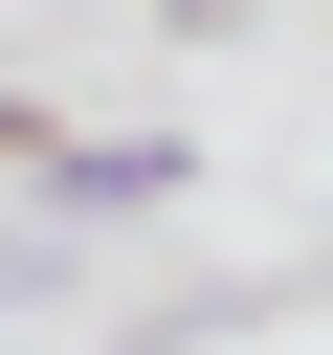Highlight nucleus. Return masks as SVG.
Masks as SVG:
<instances>
[{"mask_svg":"<svg viewBox=\"0 0 333 355\" xmlns=\"http://www.w3.org/2000/svg\"><path fill=\"white\" fill-rule=\"evenodd\" d=\"M44 200H67V222H133V200H178V133H67Z\"/></svg>","mask_w":333,"mask_h":355,"instance_id":"nucleus-1","label":"nucleus"},{"mask_svg":"<svg viewBox=\"0 0 333 355\" xmlns=\"http://www.w3.org/2000/svg\"><path fill=\"white\" fill-rule=\"evenodd\" d=\"M44 155H67V111H22V89H0V178H44Z\"/></svg>","mask_w":333,"mask_h":355,"instance_id":"nucleus-2","label":"nucleus"}]
</instances>
